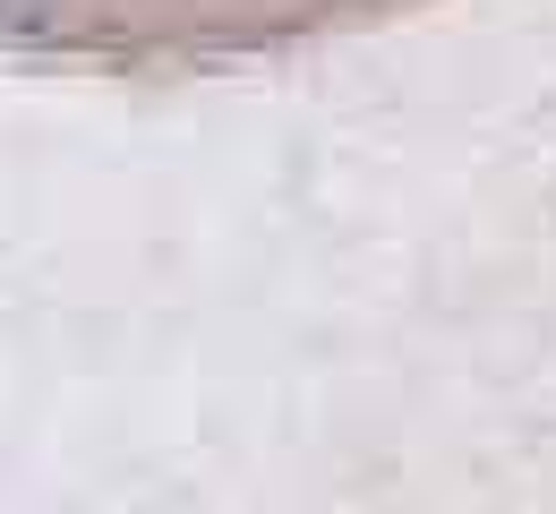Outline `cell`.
I'll return each mask as SVG.
<instances>
[{
    "label": "cell",
    "instance_id": "obj_1",
    "mask_svg": "<svg viewBox=\"0 0 556 514\" xmlns=\"http://www.w3.org/2000/svg\"><path fill=\"white\" fill-rule=\"evenodd\" d=\"M428 0H0V61L121 86H180L368 35Z\"/></svg>",
    "mask_w": 556,
    "mask_h": 514
}]
</instances>
